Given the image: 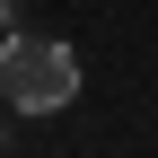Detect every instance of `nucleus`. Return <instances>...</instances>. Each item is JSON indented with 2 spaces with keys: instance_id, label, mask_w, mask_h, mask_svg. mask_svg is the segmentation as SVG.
Segmentation results:
<instances>
[{
  "instance_id": "nucleus-1",
  "label": "nucleus",
  "mask_w": 158,
  "mask_h": 158,
  "mask_svg": "<svg viewBox=\"0 0 158 158\" xmlns=\"http://www.w3.org/2000/svg\"><path fill=\"white\" fill-rule=\"evenodd\" d=\"M79 97V53L53 35H0V106L9 114H62Z\"/></svg>"
},
{
  "instance_id": "nucleus-2",
  "label": "nucleus",
  "mask_w": 158,
  "mask_h": 158,
  "mask_svg": "<svg viewBox=\"0 0 158 158\" xmlns=\"http://www.w3.org/2000/svg\"><path fill=\"white\" fill-rule=\"evenodd\" d=\"M0 35H18V0H0Z\"/></svg>"
},
{
  "instance_id": "nucleus-3",
  "label": "nucleus",
  "mask_w": 158,
  "mask_h": 158,
  "mask_svg": "<svg viewBox=\"0 0 158 158\" xmlns=\"http://www.w3.org/2000/svg\"><path fill=\"white\" fill-rule=\"evenodd\" d=\"M0 149H9V123H0Z\"/></svg>"
}]
</instances>
